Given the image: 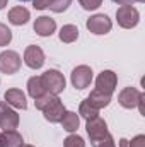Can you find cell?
<instances>
[{"mask_svg":"<svg viewBox=\"0 0 145 147\" xmlns=\"http://www.w3.org/2000/svg\"><path fill=\"white\" fill-rule=\"evenodd\" d=\"M19 2H31V0H19Z\"/></svg>","mask_w":145,"mask_h":147,"instance_id":"836d02e7","label":"cell"},{"mask_svg":"<svg viewBox=\"0 0 145 147\" xmlns=\"http://www.w3.org/2000/svg\"><path fill=\"white\" fill-rule=\"evenodd\" d=\"M96 147H116V142H114L113 135H111V134H108V135H106V137H104V139H103V140H101V142H99Z\"/></svg>","mask_w":145,"mask_h":147,"instance_id":"d4e9b609","label":"cell"},{"mask_svg":"<svg viewBox=\"0 0 145 147\" xmlns=\"http://www.w3.org/2000/svg\"><path fill=\"white\" fill-rule=\"evenodd\" d=\"M41 111H43L44 118H46L50 123H60L67 110H65L62 99H60L58 96H53V94H51L50 99H48V103L43 106V110Z\"/></svg>","mask_w":145,"mask_h":147,"instance_id":"3957f363","label":"cell"},{"mask_svg":"<svg viewBox=\"0 0 145 147\" xmlns=\"http://www.w3.org/2000/svg\"><path fill=\"white\" fill-rule=\"evenodd\" d=\"M87 29L92 33V34H97V36H103V34H108L109 31L113 29V22L106 14H96L92 17L87 19L85 22Z\"/></svg>","mask_w":145,"mask_h":147,"instance_id":"8992f818","label":"cell"},{"mask_svg":"<svg viewBox=\"0 0 145 147\" xmlns=\"http://www.w3.org/2000/svg\"><path fill=\"white\" fill-rule=\"evenodd\" d=\"M79 3L85 10H96V9H99L103 5V0H79Z\"/></svg>","mask_w":145,"mask_h":147,"instance_id":"cb8c5ba5","label":"cell"},{"mask_svg":"<svg viewBox=\"0 0 145 147\" xmlns=\"http://www.w3.org/2000/svg\"><path fill=\"white\" fill-rule=\"evenodd\" d=\"M60 123H62V127H63L65 132L73 134V132H77V128L80 125V118H79V115L75 111H65V115H63V118H62Z\"/></svg>","mask_w":145,"mask_h":147,"instance_id":"e0dca14e","label":"cell"},{"mask_svg":"<svg viewBox=\"0 0 145 147\" xmlns=\"http://www.w3.org/2000/svg\"><path fill=\"white\" fill-rule=\"evenodd\" d=\"M5 5H7V0H0V10H2Z\"/></svg>","mask_w":145,"mask_h":147,"instance_id":"4dcf8cb0","label":"cell"},{"mask_svg":"<svg viewBox=\"0 0 145 147\" xmlns=\"http://www.w3.org/2000/svg\"><path fill=\"white\" fill-rule=\"evenodd\" d=\"M135 2H140V3H144L145 0H135Z\"/></svg>","mask_w":145,"mask_h":147,"instance_id":"d6a6232c","label":"cell"},{"mask_svg":"<svg viewBox=\"0 0 145 147\" xmlns=\"http://www.w3.org/2000/svg\"><path fill=\"white\" fill-rule=\"evenodd\" d=\"M87 123H85V130H87V135H89V139H91V144L92 147H96L106 135H108V123H106V120L104 118H101L99 115L97 116H94V118H91V120H85Z\"/></svg>","mask_w":145,"mask_h":147,"instance_id":"7a4b0ae2","label":"cell"},{"mask_svg":"<svg viewBox=\"0 0 145 147\" xmlns=\"http://www.w3.org/2000/svg\"><path fill=\"white\" fill-rule=\"evenodd\" d=\"M21 65H22V58L17 51L5 50L0 53V72L2 74L12 75L21 69Z\"/></svg>","mask_w":145,"mask_h":147,"instance_id":"5b68a950","label":"cell"},{"mask_svg":"<svg viewBox=\"0 0 145 147\" xmlns=\"http://www.w3.org/2000/svg\"><path fill=\"white\" fill-rule=\"evenodd\" d=\"M116 86H118V75L113 70H103L96 79V89L109 96H113V92L116 91Z\"/></svg>","mask_w":145,"mask_h":147,"instance_id":"9c48e42d","label":"cell"},{"mask_svg":"<svg viewBox=\"0 0 145 147\" xmlns=\"http://www.w3.org/2000/svg\"><path fill=\"white\" fill-rule=\"evenodd\" d=\"M0 146L2 147H22L24 139L17 130H3L0 134Z\"/></svg>","mask_w":145,"mask_h":147,"instance_id":"5bb4252c","label":"cell"},{"mask_svg":"<svg viewBox=\"0 0 145 147\" xmlns=\"http://www.w3.org/2000/svg\"><path fill=\"white\" fill-rule=\"evenodd\" d=\"M58 36H60V41H62V43H73V41H77V38H79V28L73 26V24H65V26L60 29Z\"/></svg>","mask_w":145,"mask_h":147,"instance_id":"d6986e66","label":"cell"},{"mask_svg":"<svg viewBox=\"0 0 145 147\" xmlns=\"http://www.w3.org/2000/svg\"><path fill=\"white\" fill-rule=\"evenodd\" d=\"M41 82H43V87L48 94H53V96H58L60 92H63L67 82H65V77L60 70H46V72L41 75Z\"/></svg>","mask_w":145,"mask_h":147,"instance_id":"6da1fadb","label":"cell"},{"mask_svg":"<svg viewBox=\"0 0 145 147\" xmlns=\"http://www.w3.org/2000/svg\"><path fill=\"white\" fill-rule=\"evenodd\" d=\"M114 3H118V5H132L135 0H113Z\"/></svg>","mask_w":145,"mask_h":147,"instance_id":"f1b7e54d","label":"cell"},{"mask_svg":"<svg viewBox=\"0 0 145 147\" xmlns=\"http://www.w3.org/2000/svg\"><path fill=\"white\" fill-rule=\"evenodd\" d=\"M128 147H145V135H137L128 142Z\"/></svg>","mask_w":145,"mask_h":147,"instance_id":"484cf974","label":"cell"},{"mask_svg":"<svg viewBox=\"0 0 145 147\" xmlns=\"http://www.w3.org/2000/svg\"><path fill=\"white\" fill-rule=\"evenodd\" d=\"M70 3H72V0H51V3H50V10H53V12H56V14H62V12H65L68 7H70Z\"/></svg>","mask_w":145,"mask_h":147,"instance_id":"44dd1931","label":"cell"},{"mask_svg":"<svg viewBox=\"0 0 145 147\" xmlns=\"http://www.w3.org/2000/svg\"><path fill=\"white\" fill-rule=\"evenodd\" d=\"M3 98H5V103L12 108H17V110H26L28 108L26 94L21 89H9V91H5Z\"/></svg>","mask_w":145,"mask_h":147,"instance_id":"4fadbf2b","label":"cell"},{"mask_svg":"<svg viewBox=\"0 0 145 147\" xmlns=\"http://www.w3.org/2000/svg\"><path fill=\"white\" fill-rule=\"evenodd\" d=\"M87 101H89L94 108L103 110V108L109 106V103H111V96H109V94H104V92H101V91H97V89H94V91H91Z\"/></svg>","mask_w":145,"mask_h":147,"instance_id":"2e32d148","label":"cell"},{"mask_svg":"<svg viewBox=\"0 0 145 147\" xmlns=\"http://www.w3.org/2000/svg\"><path fill=\"white\" fill-rule=\"evenodd\" d=\"M63 147H85V142H84L82 137L72 134V135H68V137L63 140Z\"/></svg>","mask_w":145,"mask_h":147,"instance_id":"603a6c76","label":"cell"},{"mask_svg":"<svg viewBox=\"0 0 145 147\" xmlns=\"http://www.w3.org/2000/svg\"><path fill=\"white\" fill-rule=\"evenodd\" d=\"M19 115L5 101H0V128L2 130H15L19 127Z\"/></svg>","mask_w":145,"mask_h":147,"instance_id":"52a82bcc","label":"cell"},{"mask_svg":"<svg viewBox=\"0 0 145 147\" xmlns=\"http://www.w3.org/2000/svg\"><path fill=\"white\" fill-rule=\"evenodd\" d=\"M22 147H33V146H29V144H24V146H22Z\"/></svg>","mask_w":145,"mask_h":147,"instance_id":"1f68e13d","label":"cell"},{"mask_svg":"<svg viewBox=\"0 0 145 147\" xmlns=\"http://www.w3.org/2000/svg\"><path fill=\"white\" fill-rule=\"evenodd\" d=\"M116 21H118V26H121L123 29H132L138 24L140 14L133 5H121L116 10Z\"/></svg>","mask_w":145,"mask_h":147,"instance_id":"277c9868","label":"cell"},{"mask_svg":"<svg viewBox=\"0 0 145 147\" xmlns=\"http://www.w3.org/2000/svg\"><path fill=\"white\" fill-rule=\"evenodd\" d=\"M119 147H128V140L126 139H119Z\"/></svg>","mask_w":145,"mask_h":147,"instance_id":"f546056e","label":"cell"},{"mask_svg":"<svg viewBox=\"0 0 145 147\" xmlns=\"http://www.w3.org/2000/svg\"><path fill=\"white\" fill-rule=\"evenodd\" d=\"M24 63L29 69H33V70L41 69L44 65V51L39 46H36V45L28 46L26 51H24Z\"/></svg>","mask_w":145,"mask_h":147,"instance_id":"30bf717a","label":"cell"},{"mask_svg":"<svg viewBox=\"0 0 145 147\" xmlns=\"http://www.w3.org/2000/svg\"><path fill=\"white\" fill-rule=\"evenodd\" d=\"M97 115H99V110L94 108L87 99H84V101L80 103V106H79V116H82V118H85V120H91V118H94V116H97Z\"/></svg>","mask_w":145,"mask_h":147,"instance_id":"ffe728a7","label":"cell"},{"mask_svg":"<svg viewBox=\"0 0 145 147\" xmlns=\"http://www.w3.org/2000/svg\"><path fill=\"white\" fill-rule=\"evenodd\" d=\"M50 3H51V0H33V7H34L36 10H44V9H48Z\"/></svg>","mask_w":145,"mask_h":147,"instance_id":"4316f807","label":"cell"},{"mask_svg":"<svg viewBox=\"0 0 145 147\" xmlns=\"http://www.w3.org/2000/svg\"><path fill=\"white\" fill-rule=\"evenodd\" d=\"M29 17H31L29 10H28L26 7H21V5L10 9V10H9V16H7L9 22L14 24V26H24V24L29 21Z\"/></svg>","mask_w":145,"mask_h":147,"instance_id":"9a60e30c","label":"cell"},{"mask_svg":"<svg viewBox=\"0 0 145 147\" xmlns=\"http://www.w3.org/2000/svg\"><path fill=\"white\" fill-rule=\"evenodd\" d=\"M0 147H2V146H0Z\"/></svg>","mask_w":145,"mask_h":147,"instance_id":"e575fe53","label":"cell"},{"mask_svg":"<svg viewBox=\"0 0 145 147\" xmlns=\"http://www.w3.org/2000/svg\"><path fill=\"white\" fill-rule=\"evenodd\" d=\"M137 106H138V110H140V115H144L145 116V94L144 92H140V98H138Z\"/></svg>","mask_w":145,"mask_h":147,"instance_id":"83f0119b","label":"cell"},{"mask_svg":"<svg viewBox=\"0 0 145 147\" xmlns=\"http://www.w3.org/2000/svg\"><path fill=\"white\" fill-rule=\"evenodd\" d=\"M28 94L33 99H38L43 94H46V91L43 87V82H41V75H34V77H31L28 80Z\"/></svg>","mask_w":145,"mask_h":147,"instance_id":"ac0fdd59","label":"cell"},{"mask_svg":"<svg viewBox=\"0 0 145 147\" xmlns=\"http://www.w3.org/2000/svg\"><path fill=\"white\" fill-rule=\"evenodd\" d=\"M33 28H34V33L38 36L48 38L56 31V22H55V19H51L48 16H39V17H36Z\"/></svg>","mask_w":145,"mask_h":147,"instance_id":"8fae6325","label":"cell"},{"mask_svg":"<svg viewBox=\"0 0 145 147\" xmlns=\"http://www.w3.org/2000/svg\"><path fill=\"white\" fill-rule=\"evenodd\" d=\"M70 80H72V86L75 89H79V91L89 87L91 82H92V69L89 65H79V67H75L72 70Z\"/></svg>","mask_w":145,"mask_h":147,"instance_id":"ba28073f","label":"cell"},{"mask_svg":"<svg viewBox=\"0 0 145 147\" xmlns=\"http://www.w3.org/2000/svg\"><path fill=\"white\" fill-rule=\"evenodd\" d=\"M10 41H12V31L0 22V46H7L10 45Z\"/></svg>","mask_w":145,"mask_h":147,"instance_id":"7402d4cb","label":"cell"},{"mask_svg":"<svg viewBox=\"0 0 145 147\" xmlns=\"http://www.w3.org/2000/svg\"><path fill=\"white\" fill-rule=\"evenodd\" d=\"M138 98H140V91H138V89H135V87H125V89L118 94V103H119L123 108L132 110V108H137Z\"/></svg>","mask_w":145,"mask_h":147,"instance_id":"7c38bea8","label":"cell"}]
</instances>
